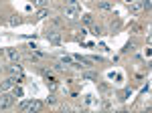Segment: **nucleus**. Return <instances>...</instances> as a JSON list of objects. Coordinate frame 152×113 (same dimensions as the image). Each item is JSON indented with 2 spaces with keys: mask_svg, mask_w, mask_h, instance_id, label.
<instances>
[{
  "mask_svg": "<svg viewBox=\"0 0 152 113\" xmlns=\"http://www.w3.org/2000/svg\"><path fill=\"white\" fill-rule=\"evenodd\" d=\"M41 107H43V103L41 101H23L20 105H18V109L20 111H41Z\"/></svg>",
  "mask_w": 152,
  "mask_h": 113,
  "instance_id": "1",
  "label": "nucleus"
},
{
  "mask_svg": "<svg viewBox=\"0 0 152 113\" xmlns=\"http://www.w3.org/2000/svg\"><path fill=\"white\" fill-rule=\"evenodd\" d=\"M63 16L67 18V20H75L77 16H79V6H65V10H63Z\"/></svg>",
  "mask_w": 152,
  "mask_h": 113,
  "instance_id": "2",
  "label": "nucleus"
},
{
  "mask_svg": "<svg viewBox=\"0 0 152 113\" xmlns=\"http://www.w3.org/2000/svg\"><path fill=\"white\" fill-rule=\"evenodd\" d=\"M12 105H14V95H8V93L0 95V109H8Z\"/></svg>",
  "mask_w": 152,
  "mask_h": 113,
  "instance_id": "3",
  "label": "nucleus"
},
{
  "mask_svg": "<svg viewBox=\"0 0 152 113\" xmlns=\"http://www.w3.org/2000/svg\"><path fill=\"white\" fill-rule=\"evenodd\" d=\"M47 41L51 43V45H61V33H59V30H49Z\"/></svg>",
  "mask_w": 152,
  "mask_h": 113,
  "instance_id": "4",
  "label": "nucleus"
},
{
  "mask_svg": "<svg viewBox=\"0 0 152 113\" xmlns=\"http://www.w3.org/2000/svg\"><path fill=\"white\" fill-rule=\"evenodd\" d=\"M6 56L10 59L12 63H18V61H20V53H18L16 49H6Z\"/></svg>",
  "mask_w": 152,
  "mask_h": 113,
  "instance_id": "5",
  "label": "nucleus"
},
{
  "mask_svg": "<svg viewBox=\"0 0 152 113\" xmlns=\"http://www.w3.org/2000/svg\"><path fill=\"white\" fill-rule=\"evenodd\" d=\"M97 8L102 12H110V10H114V2H110V0H102L99 4H97Z\"/></svg>",
  "mask_w": 152,
  "mask_h": 113,
  "instance_id": "6",
  "label": "nucleus"
},
{
  "mask_svg": "<svg viewBox=\"0 0 152 113\" xmlns=\"http://www.w3.org/2000/svg\"><path fill=\"white\" fill-rule=\"evenodd\" d=\"M10 73L12 75H16V77H23V67H20V65H16V63H14V65H10Z\"/></svg>",
  "mask_w": 152,
  "mask_h": 113,
  "instance_id": "7",
  "label": "nucleus"
},
{
  "mask_svg": "<svg viewBox=\"0 0 152 113\" xmlns=\"http://www.w3.org/2000/svg\"><path fill=\"white\" fill-rule=\"evenodd\" d=\"M81 22L85 24V26H91V24H94V16H91V14H83V16H81Z\"/></svg>",
  "mask_w": 152,
  "mask_h": 113,
  "instance_id": "8",
  "label": "nucleus"
},
{
  "mask_svg": "<svg viewBox=\"0 0 152 113\" xmlns=\"http://www.w3.org/2000/svg\"><path fill=\"white\" fill-rule=\"evenodd\" d=\"M130 6H132V12H134V14H136V12H140V10H144V8H142V2H136V0H134Z\"/></svg>",
  "mask_w": 152,
  "mask_h": 113,
  "instance_id": "9",
  "label": "nucleus"
},
{
  "mask_svg": "<svg viewBox=\"0 0 152 113\" xmlns=\"http://www.w3.org/2000/svg\"><path fill=\"white\" fill-rule=\"evenodd\" d=\"M18 22H20V18H18V16H10V18H8V24H10V26H16Z\"/></svg>",
  "mask_w": 152,
  "mask_h": 113,
  "instance_id": "10",
  "label": "nucleus"
},
{
  "mask_svg": "<svg viewBox=\"0 0 152 113\" xmlns=\"http://www.w3.org/2000/svg\"><path fill=\"white\" fill-rule=\"evenodd\" d=\"M47 16H51L47 8H41V10H39V18H47Z\"/></svg>",
  "mask_w": 152,
  "mask_h": 113,
  "instance_id": "11",
  "label": "nucleus"
},
{
  "mask_svg": "<svg viewBox=\"0 0 152 113\" xmlns=\"http://www.w3.org/2000/svg\"><path fill=\"white\" fill-rule=\"evenodd\" d=\"M81 79H87V81H94V79H95V75H94V73H83V75H81Z\"/></svg>",
  "mask_w": 152,
  "mask_h": 113,
  "instance_id": "12",
  "label": "nucleus"
},
{
  "mask_svg": "<svg viewBox=\"0 0 152 113\" xmlns=\"http://www.w3.org/2000/svg\"><path fill=\"white\" fill-rule=\"evenodd\" d=\"M47 2H49V0H35V4L39 6V8H45V6H47Z\"/></svg>",
  "mask_w": 152,
  "mask_h": 113,
  "instance_id": "13",
  "label": "nucleus"
},
{
  "mask_svg": "<svg viewBox=\"0 0 152 113\" xmlns=\"http://www.w3.org/2000/svg\"><path fill=\"white\" fill-rule=\"evenodd\" d=\"M91 33L94 34H102V28H99L97 24H94V26H91Z\"/></svg>",
  "mask_w": 152,
  "mask_h": 113,
  "instance_id": "14",
  "label": "nucleus"
},
{
  "mask_svg": "<svg viewBox=\"0 0 152 113\" xmlns=\"http://www.w3.org/2000/svg\"><path fill=\"white\" fill-rule=\"evenodd\" d=\"M150 4H152V0H142V8H146V10H148V8H150Z\"/></svg>",
  "mask_w": 152,
  "mask_h": 113,
  "instance_id": "15",
  "label": "nucleus"
},
{
  "mask_svg": "<svg viewBox=\"0 0 152 113\" xmlns=\"http://www.w3.org/2000/svg\"><path fill=\"white\" fill-rule=\"evenodd\" d=\"M67 4H69V6H79V0H69Z\"/></svg>",
  "mask_w": 152,
  "mask_h": 113,
  "instance_id": "16",
  "label": "nucleus"
},
{
  "mask_svg": "<svg viewBox=\"0 0 152 113\" xmlns=\"http://www.w3.org/2000/svg\"><path fill=\"white\" fill-rule=\"evenodd\" d=\"M124 2H126V4H132V2H134V0H124Z\"/></svg>",
  "mask_w": 152,
  "mask_h": 113,
  "instance_id": "17",
  "label": "nucleus"
}]
</instances>
